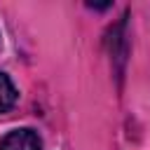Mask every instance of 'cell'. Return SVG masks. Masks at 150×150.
<instances>
[{
    "label": "cell",
    "mask_w": 150,
    "mask_h": 150,
    "mask_svg": "<svg viewBox=\"0 0 150 150\" xmlns=\"http://www.w3.org/2000/svg\"><path fill=\"white\" fill-rule=\"evenodd\" d=\"M0 150H42V141L33 129H14L0 141Z\"/></svg>",
    "instance_id": "6da1fadb"
},
{
    "label": "cell",
    "mask_w": 150,
    "mask_h": 150,
    "mask_svg": "<svg viewBox=\"0 0 150 150\" xmlns=\"http://www.w3.org/2000/svg\"><path fill=\"white\" fill-rule=\"evenodd\" d=\"M19 98V91L16 87L12 84V80L7 77V73L0 70V112H7Z\"/></svg>",
    "instance_id": "7a4b0ae2"
}]
</instances>
